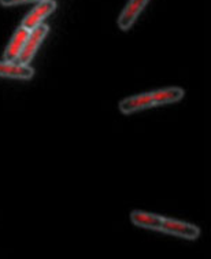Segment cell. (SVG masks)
<instances>
[{
	"instance_id": "1",
	"label": "cell",
	"mask_w": 211,
	"mask_h": 259,
	"mask_svg": "<svg viewBox=\"0 0 211 259\" xmlns=\"http://www.w3.org/2000/svg\"><path fill=\"white\" fill-rule=\"evenodd\" d=\"M184 96H185V91L183 88L167 87V88H160V90L151 91V92L128 96L118 103V109L123 115H132L143 110L179 103L180 100L184 99Z\"/></svg>"
},
{
	"instance_id": "2",
	"label": "cell",
	"mask_w": 211,
	"mask_h": 259,
	"mask_svg": "<svg viewBox=\"0 0 211 259\" xmlns=\"http://www.w3.org/2000/svg\"><path fill=\"white\" fill-rule=\"evenodd\" d=\"M159 232L164 233V235L174 236V237H180V239H184V240H197L200 235H202V231L200 228L196 226L195 224H189V222L180 221V220H176V218H167L163 217L162 220V224H160Z\"/></svg>"
},
{
	"instance_id": "3",
	"label": "cell",
	"mask_w": 211,
	"mask_h": 259,
	"mask_svg": "<svg viewBox=\"0 0 211 259\" xmlns=\"http://www.w3.org/2000/svg\"><path fill=\"white\" fill-rule=\"evenodd\" d=\"M50 33V26L46 24H41L36 26L34 29H32L29 32V36L26 38V42H25L24 48H22V52L18 57L17 62L18 63H22V65H30V62L34 59L36 54H37L38 48L41 47V44L44 42L46 37Z\"/></svg>"
},
{
	"instance_id": "4",
	"label": "cell",
	"mask_w": 211,
	"mask_h": 259,
	"mask_svg": "<svg viewBox=\"0 0 211 259\" xmlns=\"http://www.w3.org/2000/svg\"><path fill=\"white\" fill-rule=\"evenodd\" d=\"M150 0H129L118 15L117 26L121 32H129L144 11Z\"/></svg>"
},
{
	"instance_id": "5",
	"label": "cell",
	"mask_w": 211,
	"mask_h": 259,
	"mask_svg": "<svg viewBox=\"0 0 211 259\" xmlns=\"http://www.w3.org/2000/svg\"><path fill=\"white\" fill-rule=\"evenodd\" d=\"M57 7L58 5L55 0H41V2H38L36 7L30 10L28 14L25 15L19 26L28 29V30H32L38 25H41L57 10Z\"/></svg>"
},
{
	"instance_id": "6",
	"label": "cell",
	"mask_w": 211,
	"mask_h": 259,
	"mask_svg": "<svg viewBox=\"0 0 211 259\" xmlns=\"http://www.w3.org/2000/svg\"><path fill=\"white\" fill-rule=\"evenodd\" d=\"M0 77L11 80L28 81L34 77V69L30 65H22L18 62L0 61Z\"/></svg>"
},
{
	"instance_id": "7",
	"label": "cell",
	"mask_w": 211,
	"mask_h": 259,
	"mask_svg": "<svg viewBox=\"0 0 211 259\" xmlns=\"http://www.w3.org/2000/svg\"><path fill=\"white\" fill-rule=\"evenodd\" d=\"M29 32L30 30L22 28V26H18V28L15 29V32L13 33L9 44H7V47H6L5 52H3V59L5 61L17 62L18 57L21 55V52H22L25 42H26Z\"/></svg>"
},
{
	"instance_id": "8",
	"label": "cell",
	"mask_w": 211,
	"mask_h": 259,
	"mask_svg": "<svg viewBox=\"0 0 211 259\" xmlns=\"http://www.w3.org/2000/svg\"><path fill=\"white\" fill-rule=\"evenodd\" d=\"M163 215H158L154 212L143 211V210H133L131 212L132 224L141 229L159 232L160 224H162Z\"/></svg>"
},
{
	"instance_id": "9",
	"label": "cell",
	"mask_w": 211,
	"mask_h": 259,
	"mask_svg": "<svg viewBox=\"0 0 211 259\" xmlns=\"http://www.w3.org/2000/svg\"><path fill=\"white\" fill-rule=\"evenodd\" d=\"M41 0H0V5L3 7H14V6L26 5V3H38Z\"/></svg>"
}]
</instances>
